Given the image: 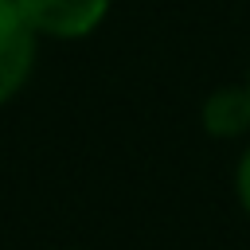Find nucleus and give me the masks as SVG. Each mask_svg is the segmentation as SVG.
<instances>
[{
  "instance_id": "obj_1",
  "label": "nucleus",
  "mask_w": 250,
  "mask_h": 250,
  "mask_svg": "<svg viewBox=\"0 0 250 250\" xmlns=\"http://www.w3.org/2000/svg\"><path fill=\"white\" fill-rule=\"evenodd\" d=\"M39 35L20 0H0V105H8L35 70Z\"/></svg>"
},
{
  "instance_id": "obj_2",
  "label": "nucleus",
  "mask_w": 250,
  "mask_h": 250,
  "mask_svg": "<svg viewBox=\"0 0 250 250\" xmlns=\"http://www.w3.org/2000/svg\"><path fill=\"white\" fill-rule=\"evenodd\" d=\"M39 39H86L94 35L113 0H20Z\"/></svg>"
},
{
  "instance_id": "obj_4",
  "label": "nucleus",
  "mask_w": 250,
  "mask_h": 250,
  "mask_svg": "<svg viewBox=\"0 0 250 250\" xmlns=\"http://www.w3.org/2000/svg\"><path fill=\"white\" fill-rule=\"evenodd\" d=\"M234 188H238V203H242V207H246V215H250V148H246V152H242V160H238Z\"/></svg>"
},
{
  "instance_id": "obj_3",
  "label": "nucleus",
  "mask_w": 250,
  "mask_h": 250,
  "mask_svg": "<svg viewBox=\"0 0 250 250\" xmlns=\"http://www.w3.org/2000/svg\"><path fill=\"white\" fill-rule=\"evenodd\" d=\"M203 129L211 137H242L250 129V86H223L203 102Z\"/></svg>"
},
{
  "instance_id": "obj_5",
  "label": "nucleus",
  "mask_w": 250,
  "mask_h": 250,
  "mask_svg": "<svg viewBox=\"0 0 250 250\" xmlns=\"http://www.w3.org/2000/svg\"><path fill=\"white\" fill-rule=\"evenodd\" d=\"M246 86H250V78H246Z\"/></svg>"
}]
</instances>
